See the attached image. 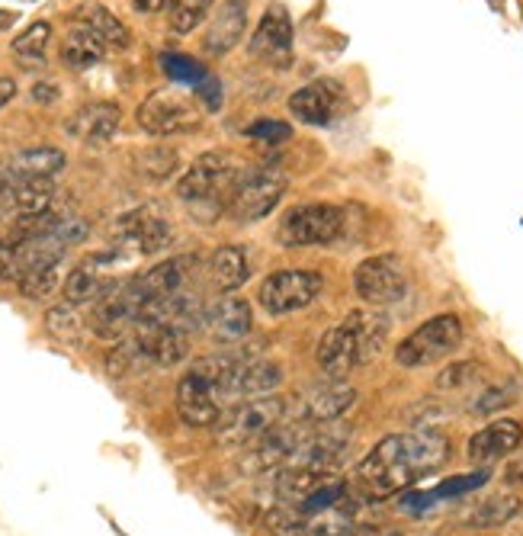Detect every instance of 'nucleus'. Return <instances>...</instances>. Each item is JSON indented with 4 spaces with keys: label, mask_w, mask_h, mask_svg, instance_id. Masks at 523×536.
Returning <instances> with one entry per match:
<instances>
[{
    "label": "nucleus",
    "mask_w": 523,
    "mask_h": 536,
    "mask_svg": "<svg viewBox=\"0 0 523 536\" xmlns=\"http://www.w3.org/2000/svg\"><path fill=\"white\" fill-rule=\"evenodd\" d=\"M446 459H450V440L437 431L418 427L408 434H389L360 459L357 482L369 498H392L430 472L443 469Z\"/></svg>",
    "instance_id": "f257e3e1"
},
{
    "label": "nucleus",
    "mask_w": 523,
    "mask_h": 536,
    "mask_svg": "<svg viewBox=\"0 0 523 536\" xmlns=\"http://www.w3.org/2000/svg\"><path fill=\"white\" fill-rule=\"evenodd\" d=\"M389 338V321L376 312H350L321 334L315 360L328 379H344L357 366L373 363Z\"/></svg>",
    "instance_id": "f03ea898"
},
{
    "label": "nucleus",
    "mask_w": 523,
    "mask_h": 536,
    "mask_svg": "<svg viewBox=\"0 0 523 536\" xmlns=\"http://www.w3.org/2000/svg\"><path fill=\"white\" fill-rule=\"evenodd\" d=\"M244 171L248 167L235 155H228V151H209V155L196 158L187 167V174L177 183V196L203 222H212L222 209H228V199H232Z\"/></svg>",
    "instance_id": "7ed1b4c3"
},
{
    "label": "nucleus",
    "mask_w": 523,
    "mask_h": 536,
    "mask_svg": "<svg viewBox=\"0 0 523 536\" xmlns=\"http://www.w3.org/2000/svg\"><path fill=\"white\" fill-rule=\"evenodd\" d=\"M235 354H212L196 360L187 373L177 382V415L190 427H212L225 411V395H222V379L232 366Z\"/></svg>",
    "instance_id": "20e7f679"
},
{
    "label": "nucleus",
    "mask_w": 523,
    "mask_h": 536,
    "mask_svg": "<svg viewBox=\"0 0 523 536\" xmlns=\"http://www.w3.org/2000/svg\"><path fill=\"white\" fill-rule=\"evenodd\" d=\"M289 411V398L283 395H264V398H251V402H238L232 408H225L219 421H215V440L222 447H251L260 437H267L276 424L286 418Z\"/></svg>",
    "instance_id": "39448f33"
},
{
    "label": "nucleus",
    "mask_w": 523,
    "mask_h": 536,
    "mask_svg": "<svg viewBox=\"0 0 523 536\" xmlns=\"http://www.w3.org/2000/svg\"><path fill=\"white\" fill-rule=\"evenodd\" d=\"M459 344H463L459 315H434L395 347V363L405 366V370H424V366H434L456 354Z\"/></svg>",
    "instance_id": "423d86ee"
},
{
    "label": "nucleus",
    "mask_w": 523,
    "mask_h": 536,
    "mask_svg": "<svg viewBox=\"0 0 523 536\" xmlns=\"http://www.w3.org/2000/svg\"><path fill=\"white\" fill-rule=\"evenodd\" d=\"M283 193H286V174L280 167L273 164L248 167L244 177L238 180L232 199H228V212H232L235 222H260L280 206Z\"/></svg>",
    "instance_id": "0eeeda50"
},
{
    "label": "nucleus",
    "mask_w": 523,
    "mask_h": 536,
    "mask_svg": "<svg viewBox=\"0 0 523 536\" xmlns=\"http://www.w3.org/2000/svg\"><path fill=\"white\" fill-rule=\"evenodd\" d=\"M171 222L158 206H138L119 216L113 228V254L116 257H151L167 248L171 241Z\"/></svg>",
    "instance_id": "6e6552de"
},
{
    "label": "nucleus",
    "mask_w": 523,
    "mask_h": 536,
    "mask_svg": "<svg viewBox=\"0 0 523 536\" xmlns=\"http://www.w3.org/2000/svg\"><path fill=\"white\" fill-rule=\"evenodd\" d=\"M145 309V296L138 289V280H116L106 293L94 302L90 315V331L103 341H122L135 328L138 315Z\"/></svg>",
    "instance_id": "1a4fd4ad"
},
{
    "label": "nucleus",
    "mask_w": 523,
    "mask_h": 536,
    "mask_svg": "<svg viewBox=\"0 0 523 536\" xmlns=\"http://www.w3.org/2000/svg\"><path fill=\"white\" fill-rule=\"evenodd\" d=\"M321 289H325V280L318 277L315 270H299V267H289V270H276L270 277L260 283L257 289V302L264 305L267 315H292L312 305Z\"/></svg>",
    "instance_id": "9d476101"
},
{
    "label": "nucleus",
    "mask_w": 523,
    "mask_h": 536,
    "mask_svg": "<svg viewBox=\"0 0 523 536\" xmlns=\"http://www.w3.org/2000/svg\"><path fill=\"white\" fill-rule=\"evenodd\" d=\"M344 232V212L331 203H309L286 212L280 225V241L286 248H318L331 244Z\"/></svg>",
    "instance_id": "9b49d317"
},
{
    "label": "nucleus",
    "mask_w": 523,
    "mask_h": 536,
    "mask_svg": "<svg viewBox=\"0 0 523 536\" xmlns=\"http://www.w3.org/2000/svg\"><path fill=\"white\" fill-rule=\"evenodd\" d=\"M353 289L369 305H395L408 296V270L402 257L395 254H376L366 257L363 264L353 270Z\"/></svg>",
    "instance_id": "f8f14e48"
},
{
    "label": "nucleus",
    "mask_w": 523,
    "mask_h": 536,
    "mask_svg": "<svg viewBox=\"0 0 523 536\" xmlns=\"http://www.w3.org/2000/svg\"><path fill=\"white\" fill-rule=\"evenodd\" d=\"M196 97L180 94V90H155L142 106H138V126L151 135H180L199 126Z\"/></svg>",
    "instance_id": "ddd939ff"
},
{
    "label": "nucleus",
    "mask_w": 523,
    "mask_h": 536,
    "mask_svg": "<svg viewBox=\"0 0 523 536\" xmlns=\"http://www.w3.org/2000/svg\"><path fill=\"white\" fill-rule=\"evenodd\" d=\"M283 386V366L248 357V354H235L232 366L222 379V395H225V408H232L238 402H251V398H264L273 395Z\"/></svg>",
    "instance_id": "4468645a"
},
{
    "label": "nucleus",
    "mask_w": 523,
    "mask_h": 536,
    "mask_svg": "<svg viewBox=\"0 0 523 536\" xmlns=\"http://www.w3.org/2000/svg\"><path fill=\"white\" fill-rule=\"evenodd\" d=\"M357 402V392L344 386L341 379H328L321 386H312L302 398H296V415H286L283 421H296V424H328V421H341L347 411Z\"/></svg>",
    "instance_id": "2eb2a0df"
},
{
    "label": "nucleus",
    "mask_w": 523,
    "mask_h": 536,
    "mask_svg": "<svg viewBox=\"0 0 523 536\" xmlns=\"http://www.w3.org/2000/svg\"><path fill=\"white\" fill-rule=\"evenodd\" d=\"M251 55L273 68H286L292 55V23L280 4H270L251 36Z\"/></svg>",
    "instance_id": "dca6fc26"
},
{
    "label": "nucleus",
    "mask_w": 523,
    "mask_h": 536,
    "mask_svg": "<svg viewBox=\"0 0 523 536\" xmlns=\"http://www.w3.org/2000/svg\"><path fill=\"white\" fill-rule=\"evenodd\" d=\"M196 270H199V257L183 254V257H171L158 267L138 273L135 280H138V289H142L145 302H151V299L177 296V293H183V289H193Z\"/></svg>",
    "instance_id": "f3484780"
},
{
    "label": "nucleus",
    "mask_w": 523,
    "mask_h": 536,
    "mask_svg": "<svg viewBox=\"0 0 523 536\" xmlns=\"http://www.w3.org/2000/svg\"><path fill=\"white\" fill-rule=\"evenodd\" d=\"M520 440H523L520 421L501 418V421L485 424L479 434L469 437L466 456H469V463H475V466H491V463H498V459L511 456L520 447Z\"/></svg>",
    "instance_id": "a211bd4d"
},
{
    "label": "nucleus",
    "mask_w": 523,
    "mask_h": 536,
    "mask_svg": "<svg viewBox=\"0 0 523 536\" xmlns=\"http://www.w3.org/2000/svg\"><path fill=\"white\" fill-rule=\"evenodd\" d=\"M116 264V254H94V257H87L81 260L78 267H74L68 273V280H65V302L68 305H94L106 289H110L116 280L113 277H106V270L103 267H110Z\"/></svg>",
    "instance_id": "6ab92c4d"
},
{
    "label": "nucleus",
    "mask_w": 523,
    "mask_h": 536,
    "mask_svg": "<svg viewBox=\"0 0 523 536\" xmlns=\"http://www.w3.org/2000/svg\"><path fill=\"white\" fill-rule=\"evenodd\" d=\"M341 103L344 94L334 81H315L289 97V113L299 116V122H309V126H328L341 113Z\"/></svg>",
    "instance_id": "aec40b11"
},
{
    "label": "nucleus",
    "mask_w": 523,
    "mask_h": 536,
    "mask_svg": "<svg viewBox=\"0 0 523 536\" xmlns=\"http://www.w3.org/2000/svg\"><path fill=\"white\" fill-rule=\"evenodd\" d=\"M119 119H122V113L116 103H110V100L87 103L68 119V135L78 139L81 145H103L116 135Z\"/></svg>",
    "instance_id": "412c9836"
},
{
    "label": "nucleus",
    "mask_w": 523,
    "mask_h": 536,
    "mask_svg": "<svg viewBox=\"0 0 523 536\" xmlns=\"http://www.w3.org/2000/svg\"><path fill=\"white\" fill-rule=\"evenodd\" d=\"M244 29H248V0H222L219 13L212 17V26L206 29V52L228 55L244 39Z\"/></svg>",
    "instance_id": "4be33fe9"
},
{
    "label": "nucleus",
    "mask_w": 523,
    "mask_h": 536,
    "mask_svg": "<svg viewBox=\"0 0 523 536\" xmlns=\"http://www.w3.org/2000/svg\"><path fill=\"white\" fill-rule=\"evenodd\" d=\"M251 305L238 296H225L215 305H209L206 328L219 344H238L251 334Z\"/></svg>",
    "instance_id": "5701e85b"
},
{
    "label": "nucleus",
    "mask_w": 523,
    "mask_h": 536,
    "mask_svg": "<svg viewBox=\"0 0 523 536\" xmlns=\"http://www.w3.org/2000/svg\"><path fill=\"white\" fill-rule=\"evenodd\" d=\"M491 472L488 466H479L475 472H469V476H453V479H443L437 488H430V492H411V495H402V508L405 511H427L434 508L437 501H450V498H463L469 492H475V488L488 485Z\"/></svg>",
    "instance_id": "b1692460"
},
{
    "label": "nucleus",
    "mask_w": 523,
    "mask_h": 536,
    "mask_svg": "<svg viewBox=\"0 0 523 536\" xmlns=\"http://www.w3.org/2000/svg\"><path fill=\"white\" fill-rule=\"evenodd\" d=\"M206 277H209V286L215 289V293H232V289L244 286L251 277L248 254H244L238 244H225V248H219L209 257Z\"/></svg>",
    "instance_id": "393cba45"
},
{
    "label": "nucleus",
    "mask_w": 523,
    "mask_h": 536,
    "mask_svg": "<svg viewBox=\"0 0 523 536\" xmlns=\"http://www.w3.org/2000/svg\"><path fill=\"white\" fill-rule=\"evenodd\" d=\"M106 55V42L94 33V29H87L84 23L74 20L71 33L61 42V61L71 68V71H87L100 65Z\"/></svg>",
    "instance_id": "a878e982"
},
{
    "label": "nucleus",
    "mask_w": 523,
    "mask_h": 536,
    "mask_svg": "<svg viewBox=\"0 0 523 536\" xmlns=\"http://www.w3.org/2000/svg\"><path fill=\"white\" fill-rule=\"evenodd\" d=\"M65 164H68L65 151L42 145V148H26L20 155H13L7 171L20 180H52L55 174L65 171Z\"/></svg>",
    "instance_id": "bb28decb"
},
{
    "label": "nucleus",
    "mask_w": 523,
    "mask_h": 536,
    "mask_svg": "<svg viewBox=\"0 0 523 536\" xmlns=\"http://www.w3.org/2000/svg\"><path fill=\"white\" fill-rule=\"evenodd\" d=\"M517 511H520L517 498L491 495L485 501H475L472 508H466L463 514H459V524L469 527V530H495V527H504Z\"/></svg>",
    "instance_id": "cd10ccee"
},
{
    "label": "nucleus",
    "mask_w": 523,
    "mask_h": 536,
    "mask_svg": "<svg viewBox=\"0 0 523 536\" xmlns=\"http://www.w3.org/2000/svg\"><path fill=\"white\" fill-rule=\"evenodd\" d=\"M74 20L84 23L87 29H94V33L106 42V49H129L132 45V33L129 26L122 23L116 13H110L103 4H87L74 13Z\"/></svg>",
    "instance_id": "c85d7f7f"
},
{
    "label": "nucleus",
    "mask_w": 523,
    "mask_h": 536,
    "mask_svg": "<svg viewBox=\"0 0 523 536\" xmlns=\"http://www.w3.org/2000/svg\"><path fill=\"white\" fill-rule=\"evenodd\" d=\"M344 495H347V482L344 479H325L321 485H315L309 495L296 501V511L302 517H312V514H321V511H334V508H341Z\"/></svg>",
    "instance_id": "c756f323"
},
{
    "label": "nucleus",
    "mask_w": 523,
    "mask_h": 536,
    "mask_svg": "<svg viewBox=\"0 0 523 536\" xmlns=\"http://www.w3.org/2000/svg\"><path fill=\"white\" fill-rule=\"evenodd\" d=\"M45 328H49L58 341L65 344H81L84 341V331H87V321L78 315V305H55L45 315Z\"/></svg>",
    "instance_id": "7c9ffc66"
},
{
    "label": "nucleus",
    "mask_w": 523,
    "mask_h": 536,
    "mask_svg": "<svg viewBox=\"0 0 523 536\" xmlns=\"http://www.w3.org/2000/svg\"><path fill=\"white\" fill-rule=\"evenodd\" d=\"M212 0H167V23L174 33H193L206 20Z\"/></svg>",
    "instance_id": "2f4dec72"
},
{
    "label": "nucleus",
    "mask_w": 523,
    "mask_h": 536,
    "mask_svg": "<svg viewBox=\"0 0 523 536\" xmlns=\"http://www.w3.org/2000/svg\"><path fill=\"white\" fill-rule=\"evenodd\" d=\"M49 39H52V26L49 23H33L13 39V55H20L26 61H42L45 49H49Z\"/></svg>",
    "instance_id": "473e14b6"
},
{
    "label": "nucleus",
    "mask_w": 523,
    "mask_h": 536,
    "mask_svg": "<svg viewBox=\"0 0 523 536\" xmlns=\"http://www.w3.org/2000/svg\"><path fill=\"white\" fill-rule=\"evenodd\" d=\"M161 65H164V74L177 84H190L193 90L203 84L209 74L203 71V65H196L193 58L187 55H161Z\"/></svg>",
    "instance_id": "72a5a7b5"
},
{
    "label": "nucleus",
    "mask_w": 523,
    "mask_h": 536,
    "mask_svg": "<svg viewBox=\"0 0 523 536\" xmlns=\"http://www.w3.org/2000/svg\"><path fill=\"white\" fill-rule=\"evenodd\" d=\"M482 379V363H475V360H466V363H453V366H446V370L437 376V386L446 389V392H459V389H469L475 386V382Z\"/></svg>",
    "instance_id": "f704fd0d"
},
{
    "label": "nucleus",
    "mask_w": 523,
    "mask_h": 536,
    "mask_svg": "<svg viewBox=\"0 0 523 536\" xmlns=\"http://www.w3.org/2000/svg\"><path fill=\"white\" fill-rule=\"evenodd\" d=\"M61 264L55 267H42V270H33L29 277H23L17 286H20V293L26 299H45V296H52L55 293V286H58V277H61Z\"/></svg>",
    "instance_id": "c9c22d12"
},
{
    "label": "nucleus",
    "mask_w": 523,
    "mask_h": 536,
    "mask_svg": "<svg viewBox=\"0 0 523 536\" xmlns=\"http://www.w3.org/2000/svg\"><path fill=\"white\" fill-rule=\"evenodd\" d=\"M248 135L254 142H264V145H283L292 139V126L280 119H257L254 126H248Z\"/></svg>",
    "instance_id": "e433bc0d"
},
{
    "label": "nucleus",
    "mask_w": 523,
    "mask_h": 536,
    "mask_svg": "<svg viewBox=\"0 0 523 536\" xmlns=\"http://www.w3.org/2000/svg\"><path fill=\"white\" fill-rule=\"evenodd\" d=\"M142 171L148 177H155V180L171 177L177 171V155H174V151H164V148L145 151V155H142Z\"/></svg>",
    "instance_id": "4c0bfd02"
},
{
    "label": "nucleus",
    "mask_w": 523,
    "mask_h": 536,
    "mask_svg": "<svg viewBox=\"0 0 523 536\" xmlns=\"http://www.w3.org/2000/svg\"><path fill=\"white\" fill-rule=\"evenodd\" d=\"M52 235L61 241V244H81L87 235H90V225L84 222V219H78V216H58V222H55V228H52Z\"/></svg>",
    "instance_id": "58836bf2"
},
{
    "label": "nucleus",
    "mask_w": 523,
    "mask_h": 536,
    "mask_svg": "<svg viewBox=\"0 0 523 536\" xmlns=\"http://www.w3.org/2000/svg\"><path fill=\"white\" fill-rule=\"evenodd\" d=\"M514 402V389L511 386H495V389H485L479 398L472 402V411L475 415H488V411H498L504 405Z\"/></svg>",
    "instance_id": "ea45409f"
},
{
    "label": "nucleus",
    "mask_w": 523,
    "mask_h": 536,
    "mask_svg": "<svg viewBox=\"0 0 523 536\" xmlns=\"http://www.w3.org/2000/svg\"><path fill=\"white\" fill-rule=\"evenodd\" d=\"M193 97L203 100V103H206V110H219V106H222V87H219V81H215L212 74H209V78L196 87V94H193Z\"/></svg>",
    "instance_id": "a19ab883"
},
{
    "label": "nucleus",
    "mask_w": 523,
    "mask_h": 536,
    "mask_svg": "<svg viewBox=\"0 0 523 536\" xmlns=\"http://www.w3.org/2000/svg\"><path fill=\"white\" fill-rule=\"evenodd\" d=\"M13 97H17V84H13L10 78H0V110H4Z\"/></svg>",
    "instance_id": "79ce46f5"
},
{
    "label": "nucleus",
    "mask_w": 523,
    "mask_h": 536,
    "mask_svg": "<svg viewBox=\"0 0 523 536\" xmlns=\"http://www.w3.org/2000/svg\"><path fill=\"white\" fill-rule=\"evenodd\" d=\"M58 94H55V87L52 84H36L33 87V100H42V103H52Z\"/></svg>",
    "instance_id": "37998d69"
},
{
    "label": "nucleus",
    "mask_w": 523,
    "mask_h": 536,
    "mask_svg": "<svg viewBox=\"0 0 523 536\" xmlns=\"http://www.w3.org/2000/svg\"><path fill=\"white\" fill-rule=\"evenodd\" d=\"M164 4H167V0H135V10L138 13H158Z\"/></svg>",
    "instance_id": "c03bdc74"
},
{
    "label": "nucleus",
    "mask_w": 523,
    "mask_h": 536,
    "mask_svg": "<svg viewBox=\"0 0 523 536\" xmlns=\"http://www.w3.org/2000/svg\"><path fill=\"white\" fill-rule=\"evenodd\" d=\"M7 187H10V174H7V171H0V203H4Z\"/></svg>",
    "instance_id": "a18cd8bd"
},
{
    "label": "nucleus",
    "mask_w": 523,
    "mask_h": 536,
    "mask_svg": "<svg viewBox=\"0 0 523 536\" xmlns=\"http://www.w3.org/2000/svg\"><path fill=\"white\" fill-rule=\"evenodd\" d=\"M13 20H17V13H7V10H0V29L13 26Z\"/></svg>",
    "instance_id": "49530a36"
},
{
    "label": "nucleus",
    "mask_w": 523,
    "mask_h": 536,
    "mask_svg": "<svg viewBox=\"0 0 523 536\" xmlns=\"http://www.w3.org/2000/svg\"><path fill=\"white\" fill-rule=\"evenodd\" d=\"M331 536H353L350 530H341V533H331Z\"/></svg>",
    "instance_id": "de8ad7c7"
},
{
    "label": "nucleus",
    "mask_w": 523,
    "mask_h": 536,
    "mask_svg": "<svg viewBox=\"0 0 523 536\" xmlns=\"http://www.w3.org/2000/svg\"><path fill=\"white\" fill-rule=\"evenodd\" d=\"M389 536H398V533H389Z\"/></svg>",
    "instance_id": "09e8293b"
}]
</instances>
